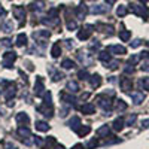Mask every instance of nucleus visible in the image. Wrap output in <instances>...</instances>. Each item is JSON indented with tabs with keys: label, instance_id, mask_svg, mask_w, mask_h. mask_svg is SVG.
I'll return each instance as SVG.
<instances>
[{
	"label": "nucleus",
	"instance_id": "f257e3e1",
	"mask_svg": "<svg viewBox=\"0 0 149 149\" xmlns=\"http://www.w3.org/2000/svg\"><path fill=\"white\" fill-rule=\"evenodd\" d=\"M36 110L39 112V113H42L43 116H46V118H51V116L54 115L52 95H51V93H49V91L43 94V103H42L40 106H37V107H36Z\"/></svg>",
	"mask_w": 149,
	"mask_h": 149
},
{
	"label": "nucleus",
	"instance_id": "f03ea898",
	"mask_svg": "<svg viewBox=\"0 0 149 149\" xmlns=\"http://www.w3.org/2000/svg\"><path fill=\"white\" fill-rule=\"evenodd\" d=\"M17 133H18V136L21 137V140H22L24 143H26L27 146L33 143V142H31V139H30V137H33V136H31V131L29 130V127H27V125H19V127H18V130H17Z\"/></svg>",
	"mask_w": 149,
	"mask_h": 149
},
{
	"label": "nucleus",
	"instance_id": "7ed1b4c3",
	"mask_svg": "<svg viewBox=\"0 0 149 149\" xmlns=\"http://www.w3.org/2000/svg\"><path fill=\"white\" fill-rule=\"evenodd\" d=\"M130 9H131L133 14H136V15L140 17V18L149 17V9H148L146 6H142V5H131Z\"/></svg>",
	"mask_w": 149,
	"mask_h": 149
},
{
	"label": "nucleus",
	"instance_id": "20e7f679",
	"mask_svg": "<svg viewBox=\"0 0 149 149\" xmlns=\"http://www.w3.org/2000/svg\"><path fill=\"white\" fill-rule=\"evenodd\" d=\"M15 60H17V52H14V51H8V52H5V54H3V58H2L3 66L8 67V69L12 67V64L15 63Z\"/></svg>",
	"mask_w": 149,
	"mask_h": 149
},
{
	"label": "nucleus",
	"instance_id": "39448f33",
	"mask_svg": "<svg viewBox=\"0 0 149 149\" xmlns=\"http://www.w3.org/2000/svg\"><path fill=\"white\" fill-rule=\"evenodd\" d=\"M55 14H57V10H55V9H52V10H51V15H52V17L42 18V22H43V24H46V26H49V27L57 26V24L60 22V18H58V17H55Z\"/></svg>",
	"mask_w": 149,
	"mask_h": 149
},
{
	"label": "nucleus",
	"instance_id": "423d86ee",
	"mask_svg": "<svg viewBox=\"0 0 149 149\" xmlns=\"http://www.w3.org/2000/svg\"><path fill=\"white\" fill-rule=\"evenodd\" d=\"M33 37H34V40L36 42H43L46 39H49L51 37V31H48V30H39V31H34L33 33Z\"/></svg>",
	"mask_w": 149,
	"mask_h": 149
},
{
	"label": "nucleus",
	"instance_id": "0eeeda50",
	"mask_svg": "<svg viewBox=\"0 0 149 149\" xmlns=\"http://www.w3.org/2000/svg\"><path fill=\"white\" fill-rule=\"evenodd\" d=\"M91 33H93V26H85L78 31V39L79 40H86L91 36Z\"/></svg>",
	"mask_w": 149,
	"mask_h": 149
},
{
	"label": "nucleus",
	"instance_id": "6e6552de",
	"mask_svg": "<svg viewBox=\"0 0 149 149\" xmlns=\"http://www.w3.org/2000/svg\"><path fill=\"white\" fill-rule=\"evenodd\" d=\"M97 100H98V106H100L103 110H106V112H110L112 110V102H110V98H106V97L100 95V97H97Z\"/></svg>",
	"mask_w": 149,
	"mask_h": 149
},
{
	"label": "nucleus",
	"instance_id": "1a4fd4ad",
	"mask_svg": "<svg viewBox=\"0 0 149 149\" xmlns=\"http://www.w3.org/2000/svg\"><path fill=\"white\" fill-rule=\"evenodd\" d=\"M107 52L115 54V55H124L127 52V49L124 48L122 45H109L107 46Z\"/></svg>",
	"mask_w": 149,
	"mask_h": 149
},
{
	"label": "nucleus",
	"instance_id": "9d476101",
	"mask_svg": "<svg viewBox=\"0 0 149 149\" xmlns=\"http://www.w3.org/2000/svg\"><path fill=\"white\" fill-rule=\"evenodd\" d=\"M119 86H121L122 91L130 93V90H133V82H131L130 78H121L119 79Z\"/></svg>",
	"mask_w": 149,
	"mask_h": 149
},
{
	"label": "nucleus",
	"instance_id": "9b49d317",
	"mask_svg": "<svg viewBox=\"0 0 149 149\" xmlns=\"http://www.w3.org/2000/svg\"><path fill=\"white\" fill-rule=\"evenodd\" d=\"M34 93H36V95H43L45 94V85H43V79L40 76H37V79H36Z\"/></svg>",
	"mask_w": 149,
	"mask_h": 149
},
{
	"label": "nucleus",
	"instance_id": "f8f14e48",
	"mask_svg": "<svg viewBox=\"0 0 149 149\" xmlns=\"http://www.w3.org/2000/svg\"><path fill=\"white\" fill-rule=\"evenodd\" d=\"M130 95L133 98L134 104H142V102L145 100V94L140 93V91H133V93H130Z\"/></svg>",
	"mask_w": 149,
	"mask_h": 149
},
{
	"label": "nucleus",
	"instance_id": "ddd939ff",
	"mask_svg": "<svg viewBox=\"0 0 149 149\" xmlns=\"http://www.w3.org/2000/svg\"><path fill=\"white\" fill-rule=\"evenodd\" d=\"M14 15H15L17 19L22 21L26 18V9H24V6H15L14 8Z\"/></svg>",
	"mask_w": 149,
	"mask_h": 149
},
{
	"label": "nucleus",
	"instance_id": "4468645a",
	"mask_svg": "<svg viewBox=\"0 0 149 149\" xmlns=\"http://www.w3.org/2000/svg\"><path fill=\"white\" fill-rule=\"evenodd\" d=\"M81 112L85 115H93L95 112V106L93 103H85L84 106H81Z\"/></svg>",
	"mask_w": 149,
	"mask_h": 149
},
{
	"label": "nucleus",
	"instance_id": "2eb2a0df",
	"mask_svg": "<svg viewBox=\"0 0 149 149\" xmlns=\"http://www.w3.org/2000/svg\"><path fill=\"white\" fill-rule=\"evenodd\" d=\"M67 125H69V127H70L73 131H76V130L82 125V122H81V119H79L78 116H72V119L67 122Z\"/></svg>",
	"mask_w": 149,
	"mask_h": 149
},
{
	"label": "nucleus",
	"instance_id": "dca6fc26",
	"mask_svg": "<svg viewBox=\"0 0 149 149\" xmlns=\"http://www.w3.org/2000/svg\"><path fill=\"white\" fill-rule=\"evenodd\" d=\"M17 122L21 124V125H29L30 118H29L27 113H24V112H19V113L17 115Z\"/></svg>",
	"mask_w": 149,
	"mask_h": 149
},
{
	"label": "nucleus",
	"instance_id": "f3484780",
	"mask_svg": "<svg viewBox=\"0 0 149 149\" xmlns=\"http://www.w3.org/2000/svg\"><path fill=\"white\" fill-rule=\"evenodd\" d=\"M90 84L93 88H98L102 85V76L100 74H91L90 76Z\"/></svg>",
	"mask_w": 149,
	"mask_h": 149
},
{
	"label": "nucleus",
	"instance_id": "a211bd4d",
	"mask_svg": "<svg viewBox=\"0 0 149 149\" xmlns=\"http://www.w3.org/2000/svg\"><path fill=\"white\" fill-rule=\"evenodd\" d=\"M30 9L34 10V12H42L45 9V2H42V0H36V2H33L30 5Z\"/></svg>",
	"mask_w": 149,
	"mask_h": 149
},
{
	"label": "nucleus",
	"instance_id": "6ab92c4d",
	"mask_svg": "<svg viewBox=\"0 0 149 149\" xmlns=\"http://www.w3.org/2000/svg\"><path fill=\"white\" fill-rule=\"evenodd\" d=\"M76 17L79 18V19H84L85 17H86V14H88V9H86V6L85 5H81V6H78L76 8Z\"/></svg>",
	"mask_w": 149,
	"mask_h": 149
},
{
	"label": "nucleus",
	"instance_id": "aec40b11",
	"mask_svg": "<svg viewBox=\"0 0 149 149\" xmlns=\"http://www.w3.org/2000/svg\"><path fill=\"white\" fill-rule=\"evenodd\" d=\"M109 133H110V127L109 125H102L100 128H97V131H95V134L98 136V137H107Z\"/></svg>",
	"mask_w": 149,
	"mask_h": 149
},
{
	"label": "nucleus",
	"instance_id": "412c9836",
	"mask_svg": "<svg viewBox=\"0 0 149 149\" xmlns=\"http://www.w3.org/2000/svg\"><path fill=\"white\" fill-rule=\"evenodd\" d=\"M124 125H125V122H124V118H122V116L116 118V119L113 121V124H112V127H113L115 131H121V130L124 128Z\"/></svg>",
	"mask_w": 149,
	"mask_h": 149
},
{
	"label": "nucleus",
	"instance_id": "4be33fe9",
	"mask_svg": "<svg viewBox=\"0 0 149 149\" xmlns=\"http://www.w3.org/2000/svg\"><path fill=\"white\" fill-rule=\"evenodd\" d=\"M106 6H103V5H95V6H91L90 8V12L91 14H94V15H98V14H104L106 12Z\"/></svg>",
	"mask_w": 149,
	"mask_h": 149
},
{
	"label": "nucleus",
	"instance_id": "5701e85b",
	"mask_svg": "<svg viewBox=\"0 0 149 149\" xmlns=\"http://www.w3.org/2000/svg\"><path fill=\"white\" fill-rule=\"evenodd\" d=\"M66 88H67L69 93H73V94H74V93H78V91H79V84H78L76 81H69Z\"/></svg>",
	"mask_w": 149,
	"mask_h": 149
},
{
	"label": "nucleus",
	"instance_id": "b1692460",
	"mask_svg": "<svg viewBox=\"0 0 149 149\" xmlns=\"http://www.w3.org/2000/svg\"><path fill=\"white\" fill-rule=\"evenodd\" d=\"M76 133H78L79 137H84V136H88V134L91 133V127H88V125H81V127L76 130Z\"/></svg>",
	"mask_w": 149,
	"mask_h": 149
},
{
	"label": "nucleus",
	"instance_id": "393cba45",
	"mask_svg": "<svg viewBox=\"0 0 149 149\" xmlns=\"http://www.w3.org/2000/svg\"><path fill=\"white\" fill-rule=\"evenodd\" d=\"M36 130L37 131H48L49 130L48 122H45V121H36Z\"/></svg>",
	"mask_w": 149,
	"mask_h": 149
},
{
	"label": "nucleus",
	"instance_id": "a878e982",
	"mask_svg": "<svg viewBox=\"0 0 149 149\" xmlns=\"http://www.w3.org/2000/svg\"><path fill=\"white\" fill-rule=\"evenodd\" d=\"M98 58H100V61H103V63L106 64L112 60V55H110V52L107 54V51H102V52H98Z\"/></svg>",
	"mask_w": 149,
	"mask_h": 149
},
{
	"label": "nucleus",
	"instance_id": "bb28decb",
	"mask_svg": "<svg viewBox=\"0 0 149 149\" xmlns=\"http://www.w3.org/2000/svg\"><path fill=\"white\" fill-rule=\"evenodd\" d=\"M51 54H52V57H54V58H58V57H60V54H61V46H60V43H58V42H55V43L52 45Z\"/></svg>",
	"mask_w": 149,
	"mask_h": 149
},
{
	"label": "nucleus",
	"instance_id": "cd10ccee",
	"mask_svg": "<svg viewBox=\"0 0 149 149\" xmlns=\"http://www.w3.org/2000/svg\"><path fill=\"white\" fill-rule=\"evenodd\" d=\"M15 94H17V90H15V85L12 84V85H10V88H8V90H6V93H5L6 100H10V98H14V97H15Z\"/></svg>",
	"mask_w": 149,
	"mask_h": 149
},
{
	"label": "nucleus",
	"instance_id": "c85d7f7f",
	"mask_svg": "<svg viewBox=\"0 0 149 149\" xmlns=\"http://www.w3.org/2000/svg\"><path fill=\"white\" fill-rule=\"evenodd\" d=\"M61 98H63V102H66L67 104H72V106L76 104V98H74L73 95H69V94H61Z\"/></svg>",
	"mask_w": 149,
	"mask_h": 149
},
{
	"label": "nucleus",
	"instance_id": "c756f323",
	"mask_svg": "<svg viewBox=\"0 0 149 149\" xmlns=\"http://www.w3.org/2000/svg\"><path fill=\"white\" fill-rule=\"evenodd\" d=\"M14 22H12L10 19H6L5 22H3V31L5 33H12V30H14Z\"/></svg>",
	"mask_w": 149,
	"mask_h": 149
},
{
	"label": "nucleus",
	"instance_id": "7c9ffc66",
	"mask_svg": "<svg viewBox=\"0 0 149 149\" xmlns=\"http://www.w3.org/2000/svg\"><path fill=\"white\" fill-rule=\"evenodd\" d=\"M130 37H131L130 30H121V31H119V39H121L122 42H128Z\"/></svg>",
	"mask_w": 149,
	"mask_h": 149
},
{
	"label": "nucleus",
	"instance_id": "2f4dec72",
	"mask_svg": "<svg viewBox=\"0 0 149 149\" xmlns=\"http://www.w3.org/2000/svg\"><path fill=\"white\" fill-rule=\"evenodd\" d=\"M26 43H27V36L24 33H19L17 36V46H24Z\"/></svg>",
	"mask_w": 149,
	"mask_h": 149
},
{
	"label": "nucleus",
	"instance_id": "473e14b6",
	"mask_svg": "<svg viewBox=\"0 0 149 149\" xmlns=\"http://www.w3.org/2000/svg\"><path fill=\"white\" fill-rule=\"evenodd\" d=\"M139 88L149 91V78H142V79L139 81Z\"/></svg>",
	"mask_w": 149,
	"mask_h": 149
},
{
	"label": "nucleus",
	"instance_id": "72a5a7b5",
	"mask_svg": "<svg viewBox=\"0 0 149 149\" xmlns=\"http://www.w3.org/2000/svg\"><path fill=\"white\" fill-rule=\"evenodd\" d=\"M61 67L63 69H73L74 67V61L70 60V58H64L63 63H61Z\"/></svg>",
	"mask_w": 149,
	"mask_h": 149
},
{
	"label": "nucleus",
	"instance_id": "f704fd0d",
	"mask_svg": "<svg viewBox=\"0 0 149 149\" xmlns=\"http://www.w3.org/2000/svg\"><path fill=\"white\" fill-rule=\"evenodd\" d=\"M127 12H128V8H127V6L119 5L118 9H116V15H118V17H125V15H127Z\"/></svg>",
	"mask_w": 149,
	"mask_h": 149
},
{
	"label": "nucleus",
	"instance_id": "c9c22d12",
	"mask_svg": "<svg viewBox=\"0 0 149 149\" xmlns=\"http://www.w3.org/2000/svg\"><path fill=\"white\" fill-rule=\"evenodd\" d=\"M140 58H142V55H140V54H134V55H131V57L128 58V64H131V66L137 64L139 61H140Z\"/></svg>",
	"mask_w": 149,
	"mask_h": 149
},
{
	"label": "nucleus",
	"instance_id": "e433bc0d",
	"mask_svg": "<svg viewBox=\"0 0 149 149\" xmlns=\"http://www.w3.org/2000/svg\"><path fill=\"white\" fill-rule=\"evenodd\" d=\"M90 76L91 74L86 72V70H79L78 72V78L81 79V81H86V79H90Z\"/></svg>",
	"mask_w": 149,
	"mask_h": 149
},
{
	"label": "nucleus",
	"instance_id": "4c0bfd02",
	"mask_svg": "<svg viewBox=\"0 0 149 149\" xmlns=\"http://www.w3.org/2000/svg\"><path fill=\"white\" fill-rule=\"evenodd\" d=\"M116 109L118 110H125L127 109V103L125 102H124V100H121V98H119V100H116Z\"/></svg>",
	"mask_w": 149,
	"mask_h": 149
},
{
	"label": "nucleus",
	"instance_id": "58836bf2",
	"mask_svg": "<svg viewBox=\"0 0 149 149\" xmlns=\"http://www.w3.org/2000/svg\"><path fill=\"white\" fill-rule=\"evenodd\" d=\"M106 67L107 69H110V70H115L116 67H118V61H109V63H106Z\"/></svg>",
	"mask_w": 149,
	"mask_h": 149
},
{
	"label": "nucleus",
	"instance_id": "ea45409f",
	"mask_svg": "<svg viewBox=\"0 0 149 149\" xmlns=\"http://www.w3.org/2000/svg\"><path fill=\"white\" fill-rule=\"evenodd\" d=\"M63 78H64V74H63V73L55 72V73H54V78H52V81H54V82H57V81H61Z\"/></svg>",
	"mask_w": 149,
	"mask_h": 149
},
{
	"label": "nucleus",
	"instance_id": "a19ab883",
	"mask_svg": "<svg viewBox=\"0 0 149 149\" xmlns=\"http://www.w3.org/2000/svg\"><path fill=\"white\" fill-rule=\"evenodd\" d=\"M67 29H69V30H76V29H78L76 21H69V22H67Z\"/></svg>",
	"mask_w": 149,
	"mask_h": 149
},
{
	"label": "nucleus",
	"instance_id": "79ce46f5",
	"mask_svg": "<svg viewBox=\"0 0 149 149\" xmlns=\"http://www.w3.org/2000/svg\"><path fill=\"white\" fill-rule=\"evenodd\" d=\"M136 119H137V115H136V113H133V115L128 118V121H127V125H130V127H131L133 124L136 122Z\"/></svg>",
	"mask_w": 149,
	"mask_h": 149
},
{
	"label": "nucleus",
	"instance_id": "37998d69",
	"mask_svg": "<svg viewBox=\"0 0 149 149\" xmlns=\"http://www.w3.org/2000/svg\"><path fill=\"white\" fill-rule=\"evenodd\" d=\"M95 146H97V140L93 139V140H90L88 145H86V149H93V148H95Z\"/></svg>",
	"mask_w": 149,
	"mask_h": 149
},
{
	"label": "nucleus",
	"instance_id": "c03bdc74",
	"mask_svg": "<svg viewBox=\"0 0 149 149\" xmlns=\"http://www.w3.org/2000/svg\"><path fill=\"white\" fill-rule=\"evenodd\" d=\"M124 72H125V73H133V72H134V67H133V66H130V64L127 63V66L124 67Z\"/></svg>",
	"mask_w": 149,
	"mask_h": 149
},
{
	"label": "nucleus",
	"instance_id": "a18cd8bd",
	"mask_svg": "<svg viewBox=\"0 0 149 149\" xmlns=\"http://www.w3.org/2000/svg\"><path fill=\"white\" fill-rule=\"evenodd\" d=\"M2 45L10 48V46H12V40H10V39H3V40H2Z\"/></svg>",
	"mask_w": 149,
	"mask_h": 149
},
{
	"label": "nucleus",
	"instance_id": "49530a36",
	"mask_svg": "<svg viewBox=\"0 0 149 149\" xmlns=\"http://www.w3.org/2000/svg\"><path fill=\"white\" fill-rule=\"evenodd\" d=\"M140 45H142V40H140V39H136V40H133L131 48H137V46H140Z\"/></svg>",
	"mask_w": 149,
	"mask_h": 149
},
{
	"label": "nucleus",
	"instance_id": "de8ad7c7",
	"mask_svg": "<svg viewBox=\"0 0 149 149\" xmlns=\"http://www.w3.org/2000/svg\"><path fill=\"white\" fill-rule=\"evenodd\" d=\"M34 143H36L37 146H40V148L43 146V140H42V139H39V137H34Z\"/></svg>",
	"mask_w": 149,
	"mask_h": 149
},
{
	"label": "nucleus",
	"instance_id": "09e8293b",
	"mask_svg": "<svg viewBox=\"0 0 149 149\" xmlns=\"http://www.w3.org/2000/svg\"><path fill=\"white\" fill-rule=\"evenodd\" d=\"M64 42H66V45H67V48H73V43H72L73 40H70V39H67V40H64Z\"/></svg>",
	"mask_w": 149,
	"mask_h": 149
},
{
	"label": "nucleus",
	"instance_id": "8fccbe9b",
	"mask_svg": "<svg viewBox=\"0 0 149 149\" xmlns=\"http://www.w3.org/2000/svg\"><path fill=\"white\" fill-rule=\"evenodd\" d=\"M142 125H143L145 128L149 127V119H143V121H142Z\"/></svg>",
	"mask_w": 149,
	"mask_h": 149
},
{
	"label": "nucleus",
	"instance_id": "3c124183",
	"mask_svg": "<svg viewBox=\"0 0 149 149\" xmlns=\"http://www.w3.org/2000/svg\"><path fill=\"white\" fill-rule=\"evenodd\" d=\"M142 70H145V72H149V63H145V64L142 66Z\"/></svg>",
	"mask_w": 149,
	"mask_h": 149
},
{
	"label": "nucleus",
	"instance_id": "603ef678",
	"mask_svg": "<svg viewBox=\"0 0 149 149\" xmlns=\"http://www.w3.org/2000/svg\"><path fill=\"white\" fill-rule=\"evenodd\" d=\"M140 55H142V57H145V58H149V51H143Z\"/></svg>",
	"mask_w": 149,
	"mask_h": 149
},
{
	"label": "nucleus",
	"instance_id": "864d4df0",
	"mask_svg": "<svg viewBox=\"0 0 149 149\" xmlns=\"http://www.w3.org/2000/svg\"><path fill=\"white\" fill-rule=\"evenodd\" d=\"M52 149H66V148H64L63 145H57V143H55V146H54Z\"/></svg>",
	"mask_w": 149,
	"mask_h": 149
},
{
	"label": "nucleus",
	"instance_id": "5fc2aeb1",
	"mask_svg": "<svg viewBox=\"0 0 149 149\" xmlns=\"http://www.w3.org/2000/svg\"><path fill=\"white\" fill-rule=\"evenodd\" d=\"M72 149H85V148H84L82 145H79V143H78V145H74V146H73Z\"/></svg>",
	"mask_w": 149,
	"mask_h": 149
},
{
	"label": "nucleus",
	"instance_id": "6e6d98bb",
	"mask_svg": "<svg viewBox=\"0 0 149 149\" xmlns=\"http://www.w3.org/2000/svg\"><path fill=\"white\" fill-rule=\"evenodd\" d=\"M106 3H107V5H115L116 0H106Z\"/></svg>",
	"mask_w": 149,
	"mask_h": 149
},
{
	"label": "nucleus",
	"instance_id": "4d7b16f0",
	"mask_svg": "<svg viewBox=\"0 0 149 149\" xmlns=\"http://www.w3.org/2000/svg\"><path fill=\"white\" fill-rule=\"evenodd\" d=\"M3 14H5V10H3L2 8H0V15H3Z\"/></svg>",
	"mask_w": 149,
	"mask_h": 149
},
{
	"label": "nucleus",
	"instance_id": "13d9d810",
	"mask_svg": "<svg viewBox=\"0 0 149 149\" xmlns=\"http://www.w3.org/2000/svg\"><path fill=\"white\" fill-rule=\"evenodd\" d=\"M139 2H140V3H146V2H148V0H139Z\"/></svg>",
	"mask_w": 149,
	"mask_h": 149
},
{
	"label": "nucleus",
	"instance_id": "bf43d9fd",
	"mask_svg": "<svg viewBox=\"0 0 149 149\" xmlns=\"http://www.w3.org/2000/svg\"><path fill=\"white\" fill-rule=\"evenodd\" d=\"M146 43H148V46H149V42H146Z\"/></svg>",
	"mask_w": 149,
	"mask_h": 149
}]
</instances>
